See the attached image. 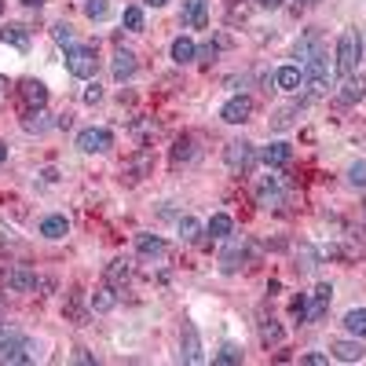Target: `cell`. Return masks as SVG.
I'll use <instances>...</instances> for the list:
<instances>
[{"instance_id":"6da1fadb","label":"cell","mask_w":366,"mask_h":366,"mask_svg":"<svg viewBox=\"0 0 366 366\" xmlns=\"http://www.w3.org/2000/svg\"><path fill=\"white\" fill-rule=\"evenodd\" d=\"M37 348L19 330H0V363H33Z\"/></svg>"},{"instance_id":"277c9868","label":"cell","mask_w":366,"mask_h":366,"mask_svg":"<svg viewBox=\"0 0 366 366\" xmlns=\"http://www.w3.org/2000/svg\"><path fill=\"white\" fill-rule=\"evenodd\" d=\"M359 48H363V41H359V33H345L341 41H337V62H333V70L337 73H356V62H359Z\"/></svg>"},{"instance_id":"7402d4cb","label":"cell","mask_w":366,"mask_h":366,"mask_svg":"<svg viewBox=\"0 0 366 366\" xmlns=\"http://www.w3.org/2000/svg\"><path fill=\"white\" fill-rule=\"evenodd\" d=\"M136 250H139V256H165V238H158V234H139L136 238Z\"/></svg>"},{"instance_id":"b9f144b4","label":"cell","mask_w":366,"mask_h":366,"mask_svg":"<svg viewBox=\"0 0 366 366\" xmlns=\"http://www.w3.org/2000/svg\"><path fill=\"white\" fill-rule=\"evenodd\" d=\"M19 4H26V8H41L44 0H19Z\"/></svg>"},{"instance_id":"ab89813d","label":"cell","mask_w":366,"mask_h":366,"mask_svg":"<svg viewBox=\"0 0 366 366\" xmlns=\"http://www.w3.org/2000/svg\"><path fill=\"white\" fill-rule=\"evenodd\" d=\"M286 125H290V110H279L274 114V128H286Z\"/></svg>"},{"instance_id":"ee69618b","label":"cell","mask_w":366,"mask_h":366,"mask_svg":"<svg viewBox=\"0 0 366 366\" xmlns=\"http://www.w3.org/2000/svg\"><path fill=\"white\" fill-rule=\"evenodd\" d=\"M147 4H150V8H165V4H168V0H147Z\"/></svg>"},{"instance_id":"4316f807","label":"cell","mask_w":366,"mask_h":366,"mask_svg":"<svg viewBox=\"0 0 366 366\" xmlns=\"http://www.w3.org/2000/svg\"><path fill=\"white\" fill-rule=\"evenodd\" d=\"M345 330L356 333V337H366V308H351L345 315Z\"/></svg>"},{"instance_id":"5bb4252c","label":"cell","mask_w":366,"mask_h":366,"mask_svg":"<svg viewBox=\"0 0 366 366\" xmlns=\"http://www.w3.org/2000/svg\"><path fill=\"white\" fill-rule=\"evenodd\" d=\"M8 290H15V293H30V290H37V271H30V268H11L8 271Z\"/></svg>"},{"instance_id":"83f0119b","label":"cell","mask_w":366,"mask_h":366,"mask_svg":"<svg viewBox=\"0 0 366 366\" xmlns=\"http://www.w3.org/2000/svg\"><path fill=\"white\" fill-rule=\"evenodd\" d=\"M194 139L191 136H183V139H176V147H173V165H183V162H194Z\"/></svg>"},{"instance_id":"5b68a950","label":"cell","mask_w":366,"mask_h":366,"mask_svg":"<svg viewBox=\"0 0 366 366\" xmlns=\"http://www.w3.org/2000/svg\"><path fill=\"white\" fill-rule=\"evenodd\" d=\"M224 162H227V168H234V173H250V168L256 165L253 143H245V139L227 143V147H224Z\"/></svg>"},{"instance_id":"ba28073f","label":"cell","mask_w":366,"mask_h":366,"mask_svg":"<svg viewBox=\"0 0 366 366\" xmlns=\"http://www.w3.org/2000/svg\"><path fill=\"white\" fill-rule=\"evenodd\" d=\"M220 117H224L227 125H245L253 117V99L250 96H231L224 103V110H220Z\"/></svg>"},{"instance_id":"74e56055","label":"cell","mask_w":366,"mask_h":366,"mask_svg":"<svg viewBox=\"0 0 366 366\" xmlns=\"http://www.w3.org/2000/svg\"><path fill=\"white\" fill-rule=\"evenodd\" d=\"M99 99H103V88H99V85H88V88H85V103H88V107H96Z\"/></svg>"},{"instance_id":"4dcf8cb0","label":"cell","mask_w":366,"mask_h":366,"mask_svg":"<svg viewBox=\"0 0 366 366\" xmlns=\"http://www.w3.org/2000/svg\"><path fill=\"white\" fill-rule=\"evenodd\" d=\"M231 216L227 213H216L213 220H209V234H213V238H227V234H231Z\"/></svg>"},{"instance_id":"8992f818","label":"cell","mask_w":366,"mask_h":366,"mask_svg":"<svg viewBox=\"0 0 366 366\" xmlns=\"http://www.w3.org/2000/svg\"><path fill=\"white\" fill-rule=\"evenodd\" d=\"M150 168H154V154L143 147V150H136L132 158L121 165V180H125V183H139L143 176H150Z\"/></svg>"},{"instance_id":"3957f363","label":"cell","mask_w":366,"mask_h":366,"mask_svg":"<svg viewBox=\"0 0 366 366\" xmlns=\"http://www.w3.org/2000/svg\"><path fill=\"white\" fill-rule=\"evenodd\" d=\"M330 300H333V286H330V282H319V286H315V293H304L300 322H319L326 311H330Z\"/></svg>"},{"instance_id":"f35d334b","label":"cell","mask_w":366,"mask_h":366,"mask_svg":"<svg viewBox=\"0 0 366 366\" xmlns=\"http://www.w3.org/2000/svg\"><path fill=\"white\" fill-rule=\"evenodd\" d=\"M198 55H202V62H213V59L220 55V44H205V48L198 51Z\"/></svg>"},{"instance_id":"7c38bea8","label":"cell","mask_w":366,"mask_h":366,"mask_svg":"<svg viewBox=\"0 0 366 366\" xmlns=\"http://www.w3.org/2000/svg\"><path fill=\"white\" fill-rule=\"evenodd\" d=\"M19 96H22V103H26V110H37V107H48V88L41 85V81H22L19 85Z\"/></svg>"},{"instance_id":"e575fe53","label":"cell","mask_w":366,"mask_h":366,"mask_svg":"<svg viewBox=\"0 0 366 366\" xmlns=\"http://www.w3.org/2000/svg\"><path fill=\"white\" fill-rule=\"evenodd\" d=\"M198 220H194V216H180V234H183V242H194V238H198Z\"/></svg>"},{"instance_id":"484cf974","label":"cell","mask_w":366,"mask_h":366,"mask_svg":"<svg viewBox=\"0 0 366 366\" xmlns=\"http://www.w3.org/2000/svg\"><path fill=\"white\" fill-rule=\"evenodd\" d=\"M194 55H198V48H194L191 37H176V41H173V62L183 67V62H191Z\"/></svg>"},{"instance_id":"60d3db41","label":"cell","mask_w":366,"mask_h":366,"mask_svg":"<svg viewBox=\"0 0 366 366\" xmlns=\"http://www.w3.org/2000/svg\"><path fill=\"white\" fill-rule=\"evenodd\" d=\"M260 8H268V11H274V8H282V0H256Z\"/></svg>"},{"instance_id":"9c48e42d","label":"cell","mask_w":366,"mask_h":366,"mask_svg":"<svg viewBox=\"0 0 366 366\" xmlns=\"http://www.w3.org/2000/svg\"><path fill=\"white\" fill-rule=\"evenodd\" d=\"M256 202L264 205V209H279L286 202V194H282V180L279 176H264L260 180V187H256Z\"/></svg>"},{"instance_id":"f1b7e54d","label":"cell","mask_w":366,"mask_h":366,"mask_svg":"<svg viewBox=\"0 0 366 366\" xmlns=\"http://www.w3.org/2000/svg\"><path fill=\"white\" fill-rule=\"evenodd\" d=\"M51 41H55L59 48H73L77 41H73V26L70 22H55L51 26Z\"/></svg>"},{"instance_id":"f546056e","label":"cell","mask_w":366,"mask_h":366,"mask_svg":"<svg viewBox=\"0 0 366 366\" xmlns=\"http://www.w3.org/2000/svg\"><path fill=\"white\" fill-rule=\"evenodd\" d=\"M213 363H220V366H238V363H242V348H238V345H224V348L213 356Z\"/></svg>"},{"instance_id":"ac0fdd59","label":"cell","mask_w":366,"mask_h":366,"mask_svg":"<svg viewBox=\"0 0 366 366\" xmlns=\"http://www.w3.org/2000/svg\"><path fill=\"white\" fill-rule=\"evenodd\" d=\"M300 81H304L300 67H279L274 70V85H279L282 92H300Z\"/></svg>"},{"instance_id":"ffe728a7","label":"cell","mask_w":366,"mask_h":366,"mask_svg":"<svg viewBox=\"0 0 366 366\" xmlns=\"http://www.w3.org/2000/svg\"><path fill=\"white\" fill-rule=\"evenodd\" d=\"M0 41L4 44H11V48H19V51H26L30 48V33H26V26H4V30H0Z\"/></svg>"},{"instance_id":"d6a6232c","label":"cell","mask_w":366,"mask_h":366,"mask_svg":"<svg viewBox=\"0 0 366 366\" xmlns=\"http://www.w3.org/2000/svg\"><path fill=\"white\" fill-rule=\"evenodd\" d=\"M121 26H125V30H132V33H139L143 30V8H125Z\"/></svg>"},{"instance_id":"52a82bcc","label":"cell","mask_w":366,"mask_h":366,"mask_svg":"<svg viewBox=\"0 0 366 366\" xmlns=\"http://www.w3.org/2000/svg\"><path fill=\"white\" fill-rule=\"evenodd\" d=\"M77 147L85 154H107L114 147V136H110V128H85V132L77 136Z\"/></svg>"},{"instance_id":"4fadbf2b","label":"cell","mask_w":366,"mask_h":366,"mask_svg":"<svg viewBox=\"0 0 366 366\" xmlns=\"http://www.w3.org/2000/svg\"><path fill=\"white\" fill-rule=\"evenodd\" d=\"M183 26L205 30L209 26V0H187V8H183Z\"/></svg>"},{"instance_id":"1f68e13d","label":"cell","mask_w":366,"mask_h":366,"mask_svg":"<svg viewBox=\"0 0 366 366\" xmlns=\"http://www.w3.org/2000/svg\"><path fill=\"white\" fill-rule=\"evenodd\" d=\"M85 15H88L92 22H99V19L110 15V4H107V0H85Z\"/></svg>"},{"instance_id":"f6af8a7d","label":"cell","mask_w":366,"mask_h":366,"mask_svg":"<svg viewBox=\"0 0 366 366\" xmlns=\"http://www.w3.org/2000/svg\"><path fill=\"white\" fill-rule=\"evenodd\" d=\"M300 4H319V0H300Z\"/></svg>"},{"instance_id":"2e32d148","label":"cell","mask_w":366,"mask_h":366,"mask_svg":"<svg viewBox=\"0 0 366 366\" xmlns=\"http://www.w3.org/2000/svg\"><path fill=\"white\" fill-rule=\"evenodd\" d=\"M103 279H107V286H114V290H125V282L132 279V268H128V260H110L107 271H103Z\"/></svg>"},{"instance_id":"7a4b0ae2","label":"cell","mask_w":366,"mask_h":366,"mask_svg":"<svg viewBox=\"0 0 366 366\" xmlns=\"http://www.w3.org/2000/svg\"><path fill=\"white\" fill-rule=\"evenodd\" d=\"M96 70H99V55H96V48H88V44H73V48H67V73H73V77H96Z\"/></svg>"},{"instance_id":"603a6c76","label":"cell","mask_w":366,"mask_h":366,"mask_svg":"<svg viewBox=\"0 0 366 366\" xmlns=\"http://www.w3.org/2000/svg\"><path fill=\"white\" fill-rule=\"evenodd\" d=\"M136 67H139V62H136L132 51H117V55H114V77H117V81H128V77L136 73Z\"/></svg>"},{"instance_id":"8d00e7d4","label":"cell","mask_w":366,"mask_h":366,"mask_svg":"<svg viewBox=\"0 0 366 366\" xmlns=\"http://www.w3.org/2000/svg\"><path fill=\"white\" fill-rule=\"evenodd\" d=\"M300 363H304V366H326L330 359H326L322 351H308V356H300Z\"/></svg>"},{"instance_id":"8fae6325","label":"cell","mask_w":366,"mask_h":366,"mask_svg":"<svg viewBox=\"0 0 366 366\" xmlns=\"http://www.w3.org/2000/svg\"><path fill=\"white\" fill-rule=\"evenodd\" d=\"M319 51H326V44H322V33H319V30H308V33L297 41V51H293V55L300 59V67H304V62H308V59H315Z\"/></svg>"},{"instance_id":"d590c367","label":"cell","mask_w":366,"mask_h":366,"mask_svg":"<svg viewBox=\"0 0 366 366\" xmlns=\"http://www.w3.org/2000/svg\"><path fill=\"white\" fill-rule=\"evenodd\" d=\"M348 183L351 187H366V162H356L348 168Z\"/></svg>"},{"instance_id":"44dd1931","label":"cell","mask_w":366,"mask_h":366,"mask_svg":"<svg viewBox=\"0 0 366 366\" xmlns=\"http://www.w3.org/2000/svg\"><path fill=\"white\" fill-rule=\"evenodd\" d=\"M67 231H70L67 216H44V220H41V234H44V238H51V242L67 238Z\"/></svg>"},{"instance_id":"30bf717a","label":"cell","mask_w":366,"mask_h":366,"mask_svg":"<svg viewBox=\"0 0 366 366\" xmlns=\"http://www.w3.org/2000/svg\"><path fill=\"white\" fill-rule=\"evenodd\" d=\"M180 359L183 363H202V341H198V330H194V326H183V333H180Z\"/></svg>"},{"instance_id":"7bdbcfd3","label":"cell","mask_w":366,"mask_h":366,"mask_svg":"<svg viewBox=\"0 0 366 366\" xmlns=\"http://www.w3.org/2000/svg\"><path fill=\"white\" fill-rule=\"evenodd\" d=\"M4 162H8V147L0 143V165H4Z\"/></svg>"},{"instance_id":"d6986e66","label":"cell","mask_w":366,"mask_h":366,"mask_svg":"<svg viewBox=\"0 0 366 366\" xmlns=\"http://www.w3.org/2000/svg\"><path fill=\"white\" fill-rule=\"evenodd\" d=\"M22 128H26V132H37V136H41V132H48V128H51V121H48V110H44V107L26 110V114H22Z\"/></svg>"},{"instance_id":"836d02e7","label":"cell","mask_w":366,"mask_h":366,"mask_svg":"<svg viewBox=\"0 0 366 366\" xmlns=\"http://www.w3.org/2000/svg\"><path fill=\"white\" fill-rule=\"evenodd\" d=\"M260 337H264V345L282 341V326L274 322V319H264V322H260Z\"/></svg>"},{"instance_id":"d4e9b609","label":"cell","mask_w":366,"mask_h":366,"mask_svg":"<svg viewBox=\"0 0 366 366\" xmlns=\"http://www.w3.org/2000/svg\"><path fill=\"white\" fill-rule=\"evenodd\" d=\"M114 304H117V297H114V286H99V290L88 297V308H92V311H110Z\"/></svg>"},{"instance_id":"9a60e30c","label":"cell","mask_w":366,"mask_h":366,"mask_svg":"<svg viewBox=\"0 0 366 366\" xmlns=\"http://www.w3.org/2000/svg\"><path fill=\"white\" fill-rule=\"evenodd\" d=\"M333 359H341V363H363L366 356V345L363 341H333Z\"/></svg>"},{"instance_id":"cb8c5ba5","label":"cell","mask_w":366,"mask_h":366,"mask_svg":"<svg viewBox=\"0 0 366 366\" xmlns=\"http://www.w3.org/2000/svg\"><path fill=\"white\" fill-rule=\"evenodd\" d=\"M290 147H286V143H271V147H264L260 150V158H264V165H271V168H279V165H286L290 162Z\"/></svg>"},{"instance_id":"e0dca14e","label":"cell","mask_w":366,"mask_h":366,"mask_svg":"<svg viewBox=\"0 0 366 366\" xmlns=\"http://www.w3.org/2000/svg\"><path fill=\"white\" fill-rule=\"evenodd\" d=\"M337 96H341V103H359L363 96H366V77L359 73H348L345 81H341V92H337Z\"/></svg>"},{"instance_id":"bcb514c9","label":"cell","mask_w":366,"mask_h":366,"mask_svg":"<svg viewBox=\"0 0 366 366\" xmlns=\"http://www.w3.org/2000/svg\"><path fill=\"white\" fill-rule=\"evenodd\" d=\"M0 11H4V4H0Z\"/></svg>"}]
</instances>
